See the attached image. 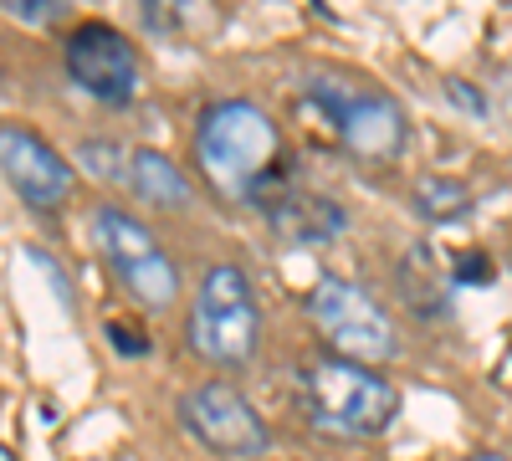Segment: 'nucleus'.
I'll return each mask as SVG.
<instances>
[{
	"label": "nucleus",
	"instance_id": "nucleus-1",
	"mask_svg": "<svg viewBox=\"0 0 512 461\" xmlns=\"http://www.w3.org/2000/svg\"><path fill=\"white\" fill-rule=\"evenodd\" d=\"M195 164L205 185L231 205L272 200L277 164H282V129L277 118L251 98H221L195 123Z\"/></svg>",
	"mask_w": 512,
	"mask_h": 461
},
{
	"label": "nucleus",
	"instance_id": "nucleus-2",
	"mask_svg": "<svg viewBox=\"0 0 512 461\" xmlns=\"http://www.w3.org/2000/svg\"><path fill=\"white\" fill-rule=\"evenodd\" d=\"M303 410L308 426L328 441H379L400 415V390L369 364L318 354L303 369Z\"/></svg>",
	"mask_w": 512,
	"mask_h": 461
},
{
	"label": "nucleus",
	"instance_id": "nucleus-3",
	"mask_svg": "<svg viewBox=\"0 0 512 461\" xmlns=\"http://www.w3.org/2000/svg\"><path fill=\"white\" fill-rule=\"evenodd\" d=\"M185 344L210 369H246L256 359V349H262V303H256L246 267L236 262L205 267L185 313Z\"/></svg>",
	"mask_w": 512,
	"mask_h": 461
},
{
	"label": "nucleus",
	"instance_id": "nucleus-4",
	"mask_svg": "<svg viewBox=\"0 0 512 461\" xmlns=\"http://www.w3.org/2000/svg\"><path fill=\"white\" fill-rule=\"evenodd\" d=\"M303 308H308V323H313V333L323 339V349L333 359L379 369V364H390L400 354V323H395V313L384 308L364 282H354V277H338V272L318 277Z\"/></svg>",
	"mask_w": 512,
	"mask_h": 461
},
{
	"label": "nucleus",
	"instance_id": "nucleus-5",
	"mask_svg": "<svg viewBox=\"0 0 512 461\" xmlns=\"http://www.w3.org/2000/svg\"><path fill=\"white\" fill-rule=\"evenodd\" d=\"M93 246H98V262L123 287L128 303H139L144 313H169L180 303V292H185L180 267L164 251V241L154 236V226L139 221L134 211H123V205H98Z\"/></svg>",
	"mask_w": 512,
	"mask_h": 461
},
{
	"label": "nucleus",
	"instance_id": "nucleus-6",
	"mask_svg": "<svg viewBox=\"0 0 512 461\" xmlns=\"http://www.w3.org/2000/svg\"><path fill=\"white\" fill-rule=\"evenodd\" d=\"M308 98L328 113L338 144L359 164H395L410 149V118L395 93L374 82H344V77H313Z\"/></svg>",
	"mask_w": 512,
	"mask_h": 461
},
{
	"label": "nucleus",
	"instance_id": "nucleus-7",
	"mask_svg": "<svg viewBox=\"0 0 512 461\" xmlns=\"http://www.w3.org/2000/svg\"><path fill=\"white\" fill-rule=\"evenodd\" d=\"M175 415H180L185 436L221 461H262L267 446H272V431H267L262 415H256V405L226 380L190 385L180 395Z\"/></svg>",
	"mask_w": 512,
	"mask_h": 461
},
{
	"label": "nucleus",
	"instance_id": "nucleus-8",
	"mask_svg": "<svg viewBox=\"0 0 512 461\" xmlns=\"http://www.w3.org/2000/svg\"><path fill=\"white\" fill-rule=\"evenodd\" d=\"M62 67L82 93L103 108H128L144 93L139 47L108 21H82L62 36Z\"/></svg>",
	"mask_w": 512,
	"mask_h": 461
},
{
	"label": "nucleus",
	"instance_id": "nucleus-9",
	"mask_svg": "<svg viewBox=\"0 0 512 461\" xmlns=\"http://www.w3.org/2000/svg\"><path fill=\"white\" fill-rule=\"evenodd\" d=\"M0 175L31 211H62L77 190L72 159L26 123H0Z\"/></svg>",
	"mask_w": 512,
	"mask_h": 461
},
{
	"label": "nucleus",
	"instance_id": "nucleus-10",
	"mask_svg": "<svg viewBox=\"0 0 512 461\" xmlns=\"http://www.w3.org/2000/svg\"><path fill=\"white\" fill-rule=\"evenodd\" d=\"M267 221L277 236H287L292 246H323L344 231V205L323 200V195H272L267 200Z\"/></svg>",
	"mask_w": 512,
	"mask_h": 461
},
{
	"label": "nucleus",
	"instance_id": "nucleus-11",
	"mask_svg": "<svg viewBox=\"0 0 512 461\" xmlns=\"http://www.w3.org/2000/svg\"><path fill=\"white\" fill-rule=\"evenodd\" d=\"M128 190H134L144 205H159V211H180L190 205V180L169 154L159 149H134L128 154Z\"/></svg>",
	"mask_w": 512,
	"mask_h": 461
},
{
	"label": "nucleus",
	"instance_id": "nucleus-12",
	"mask_svg": "<svg viewBox=\"0 0 512 461\" xmlns=\"http://www.w3.org/2000/svg\"><path fill=\"white\" fill-rule=\"evenodd\" d=\"M410 205H415L420 221L451 226V221L472 216V190H466L461 180H451V175H420V180L410 185Z\"/></svg>",
	"mask_w": 512,
	"mask_h": 461
},
{
	"label": "nucleus",
	"instance_id": "nucleus-13",
	"mask_svg": "<svg viewBox=\"0 0 512 461\" xmlns=\"http://www.w3.org/2000/svg\"><path fill=\"white\" fill-rule=\"evenodd\" d=\"M400 282H405V298L420 303V313H441L446 308V292H451V272L431 257V246H410L405 262H400Z\"/></svg>",
	"mask_w": 512,
	"mask_h": 461
},
{
	"label": "nucleus",
	"instance_id": "nucleus-14",
	"mask_svg": "<svg viewBox=\"0 0 512 461\" xmlns=\"http://www.w3.org/2000/svg\"><path fill=\"white\" fill-rule=\"evenodd\" d=\"M82 170H93L98 180L118 185V180H128V154L108 149V144H82Z\"/></svg>",
	"mask_w": 512,
	"mask_h": 461
},
{
	"label": "nucleus",
	"instance_id": "nucleus-15",
	"mask_svg": "<svg viewBox=\"0 0 512 461\" xmlns=\"http://www.w3.org/2000/svg\"><path fill=\"white\" fill-rule=\"evenodd\" d=\"M108 344L118 349V354H149V339H144V333L134 328V323H108Z\"/></svg>",
	"mask_w": 512,
	"mask_h": 461
},
{
	"label": "nucleus",
	"instance_id": "nucleus-16",
	"mask_svg": "<svg viewBox=\"0 0 512 461\" xmlns=\"http://www.w3.org/2000/svg\"><path fill=\"white\" fill-rule=\"evenodd\" d=\"M472 282H492V267H487L482 257H472V251H466V257L451 262V287H472Z\"/></svg>",
	"mask_w": 512,
	"mask_h": 461
},
{
	"label": "nucleus",
	"instance_id": "nucleus-17",
	"mask_svg": "<svg viewBox=\"0 0 512 461\" xmlns=\"http://www.w3.org/2000/svg\"><path fill=\"white\" fill-rule=\"evenodd\" d=\"M6 11H11V16H21V21H41V26L62 16V6H57V0H11Z\"/></svg>",
	"mask_w": 512,
	"mask_h": 461
},
{
	"label": "nucleus",
	"instance_id": "nucleus-18",
	"mask_svg": "<svg viewBox=\"0 0 512 461\" xmlns=\"http://www.w3.org/2000/svg\"><path fill=\"white\" fill-rule=\"evenodd\" d=\"M446 98H456L466 113H487V98H482L466 77H446Z\"/></svg>",
	"mask_w": 512,
	"mask_h": 461
},
{
	"label": "nucleus",
	"instance_id": "nucleus-19",
	"mask_svg": "<svg viewBox=\"0 0 512 461\" xmlns=\"http://www.w3.org/2000/svg\"><path fill=\"white\" fill-rule=\"evenodd\" d=\"M466 461H507L502 451H477V456H466Z\"/></svg>",
	"mask_w": 512,
	"mask_h": 461
},
{
	"label": "nucleus",
	"instance_id": "nucleus-20",
	"mask_svg": "<svg viewBox=\"0 0 512 461\" xmlns=\"http://www.w3.org/2000/svg\"><path fill=\"white\" fill-rule=\"evenodd\" d=\"M0 461H21V456H16L11 446H0Z\"/></svg>",
	"mask_w": 512,
	"mask_h": 461
},
{
	"label": "nucleus",
	"instance_id": "nucleus-21",
	"mask_svg": "<svg viewBox=\"0 0 512 461\" xmlns=\"http://www.w3.org/2000/svg\"><path fill=\"white\" fill-rule=\"evenodd\" d=\"M507 267H512V262H507Z\"/></svg>",
	"mask_w": 512,
	"mask_h": 461
}]
</instances>
